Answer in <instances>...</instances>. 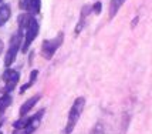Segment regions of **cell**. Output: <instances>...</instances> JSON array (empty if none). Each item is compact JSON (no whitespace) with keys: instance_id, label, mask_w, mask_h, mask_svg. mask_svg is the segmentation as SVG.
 <instances>
[{"instance_id":"1","label":"cell","mask_w":152,"mask_h":134,"mask_svg":"<svg viewBox=\"0 0 152 134\" xmlns=\"http://www.w3.org/2000/svg\"><path fill=\"white\" fill-rule=\"evenodd\" d=\"M84 106H86V99H84V97L75 99L74 104L71 106V110H70V113H68V120H67V126H66V130H64L66 134L73 133L75 124L78 123L80 117H81V113H83V110H84Z\"/></svg>"},{"instance_id":"2","label":"cell","mask_w":152,"mask_h":134,"mask_svg":"<svg viewBox=\"0 0 152 134\" xmlns=\"http://www.w3.org/2000/svg\"><path fill=\"white\" fill-rule=\"evenodd\" d=\"M20 47H21V33L19 32V33L13 34L12 39H10V44H9V49H7L6 56H4V66H6V68H10V66L14 63Z\"/></svg>"},{"instance_id":"3","label":"cell","mask_w":152,"mask_h":134,"mask_svg":"<svg viewBox=\"0 0 152 134\" xmlns=\"http://www.w3.org/2000/svg\"><path fill=\"white\" fill-rule=\"evenodd\" d=\"M63 40H64V34H63V32H60L54 39L44 40L43 41V46H41V56H43L46 60H51L54 53H56V50L61 46Z\"/></svg>"},{"instance_id":"4","label":"cell","mask_w":152,"mask_h":134,"mask_svg":"<svg viewBox=\"0 0 152 134\" xmlns=\"http://www.w3.org/2000/svg\"><path fill=\"white\" fill-rule=\"evenodd\" d=\"M24 30H26V39H24V43L21 46V52L23 53H26L28 50V47H30V44L33 43V40L37 37V34H39V21L36 20L34 17H31Z\"/></svg>"},{"instance_id":"5","label":"cell","mask_w":152,"mask_h":134,"mask_svg":"<svg viewBox=\"0 0 152 134\" xmlns=\"http://www.w3.org/2000/svg\"><path fill=\"white\" fill-rule=\"evenodd\" d=\"M1 79L4 81V88H3V91H4V94H9L14 87H16V84L19 83L20 74L17 70H13V68L10 67V68H6V71H4L3 76H1Z\"/></svg>"},{"instance_id":"6","label":"cell","mask_w":152,"mask_h":134,"mask_svg":"<svg viewBox=\"0 0 152 134\" xmlns=\"http://www.w3.org/2000/svg\"><path fill=\"white\" fill-rule=\"evenodd\" d=\"M44 116V110H40L37 114H34L33 117H28V121H27L26 127L21 128V130H16L14 134H33L40 126V121H41V117Z\"/></svg>"},{"instance_id":"7","label":"cell","mask_w":152,"mask_h":134,"mask_svg":"<svg viewBox=\"0 0 152 134\" xmlns=\"http://www.w3.org/2000/svg\"><path fill=\"white\" fill-rule=\"evenodd\" d=\"M19 6L21 10L28 12L30 14H37L40 13L41 1L40 0H19Z\"/></svg>"},{"instance_id":"8","label":"cell","mask_w":152,"mask_h":134,"mask_svg":"<svg viewBox=\"0 0 152 134\" xmlns=\"http://www.w3.org/2000/svg\"><path fill=\"white\" fill-rule=\"evenodd\" d=\"M40 99V96H34V97H31V99H28V100H26L24 103H23V106L20 107V116L21 117H24L31 108L37 104V101H39Z\"/></svg>"},{"instance_id":"9","label":"cell","mask_w":152,"mask_h":134,"mask_svg":"<svg viewBox=\"0 0 152 134\" xmlns=\"http://www.w3.org/2000/svg\"><path fill=\"white\" fill-rule=\"evenodd\" d=\"M12 16V9L9 4H1L0 6V27L4 26L7 23V20Z\"/></svg>"},{"instance_id":"10","label":"cell","mask_w":152,"mask_h":134,"mask_svg":"<svg viewBox=\"0 0 152 134\" xmlns=\"http://www.w3.org/2000/svg\"><path fill=\"white\" fill-rule=\"evenodd\" d=\"M124 3H125V0H111L110 1V17H114L118 13V10Z\"/></svg>"},{"instance_id":"11","label":"cell","mask_w":152,"mask_h":134,"mask_svg":"<svg viewBox=\"0 0 152 134\" xmlns=\"http://www.w3.org/2000/svg\"><path fill=\"white\" fill-rule=\"evenodd\" d=\"M37 76H39V70H33L31 73H30V80L27 81L26 84H23L21 86V88H20V94H23V93H26L27 91V88L28 87H31L34 84V81L37 80Z\"/></svg>"},{"instance_id":"12","label":"cell","mask_w":152,"mask_h":134,"mask_svg":"<svg viewBox=\"0 0 152 134\" xmlns=\"http://www.w3.org/2000/svg\"><path fill=\"white\" fill-rule=\"evenodd\" d=\"M10 103H12V97H10V94H3V96L0 97V116H1L3 111L10 106Z\"/></svg>"},{"instance_id":"13","label":"cell","mask_w":152,"mask_h":134,"mask_svg":"<svg viewBox=\"0 0 152 134\" xmlns=\"http://www.w3.org/2000/svg\"><path fill=\"white\" fill-rule=\"evenodd\" d=\"M90 134H104V126H102L101 123H97L95 127L90 131Z\"/></svg>"},{"instance_id":"14","label":"cell","mask_w":152,"mask_h":134,"mask_svg":"<svg viewBox=\"0 0 152 134\" xmlns=\"http://www.w3.org/2000/svg\"><path fill=\"white\" fill-rule=\"evenodd\" d=\"M91 9H93V12L94 13H101V9H102V4H101V1H95V3H94V6L91 7Z\"/></svg>"},{"instance_id":"15","label":"cell","mask_w":152,"mask_h":134,"mask_svg":"<svg viewBox=\"0 0 152 134\" xmlns=\"http://www.w3.org/2000/svg\"><path fill=\"white\" fill-rule=\"evenodd\" d=\"M0 134H3V133H1V130H0Z\"/></svg>"},{"instance_id":"16","label":"cell","mask_w":152,"mask_h":134,"mask_svg":"<svg viewBox=\"0 0 152 134\" xmlns=\"http://www.w3.org/2000/svg\"><path fill=\"white\" fill-rule=\"evenodd\" d=\"M0 1H1V0H0Z\"/></svg>"}]
</instances>
